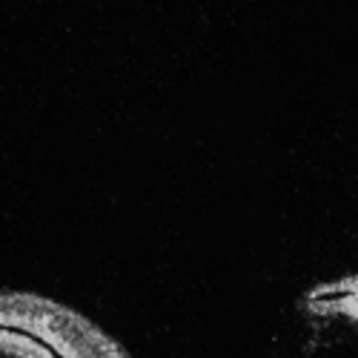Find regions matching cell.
<instances>
[{"label": "cell", "instance_id": "obj_1", "mask_svg": "<svg viewBox=\"0 0 358 358\" xmlns=\"http://www.w3.org/2000/svg\"><path fill=\"white\" fill-rule=\"evenodd\" d=\"M0 358H129V352L61 301L0 289Z\"/></svg>", "mask_w": 358, "mask_h": 358}, {"label": "cell", "instance_id": "obj_2", "mask_svg": "<svg viewBox=\"0 0 358 358\" xmlns=\"http://www.w3.org/2000/svg\"><path fill=\"white\" fill-rule=\"evenodd\" d=\"M315 318H358V281H341V287H321L310 292V307Z\"/></svg>", "mask_w": 358, "mask_h": 358}]
</instances>
